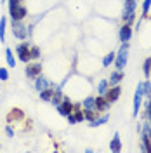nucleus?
<instances>
[{"label": "nucleus", "mask_w": 151, "mask_h": 153, "mask_svg": "<svg viewBox=\"0 0 151 153\" xmlns=\"http://www.w3.org/2000/svg\"><path fill=\"white\" fill-rule=\"evenodd\" d=\"M7 4H9L10 21H23L28 16V9L21 4V0H7Z\"/></svg>", "instance_id": "nucleus-1"}, {"label": "nucleus", "mask_w": 151, "mask_h": 153, "mask_svg": "<svg viewBox=\"0 0 151 153\" xmlns=\"http://www.w3.org/2000/svg\"><path fill=\"white\" fill-rule=\"evenodd\" d=\"M129 47H130V44L129 42H123L120 49H118V52H116V56H115V61L113 65L116 70H123V68L127 66V57H129Z\"/></svg>", "instance_id": "nucleus-2"}, {"label": "nucleus", "mask_w": 151, "mask_h": 153, "mask_svg": "<svg viewBox=\"0 0 151 153\" xmlns=\"http://www.w3.org/2000/svg\"><path fill=\"white\" fill-rule=\"evenodd\" d=\"M135 7H137V0H125V7H123L122 21L125 25H132L135 21Z\"/></svg>", "instance_id": "nucleus-3"}, {"label": "nucleus", "mask_w": 151, "mask_h": 153, "mask_svg": "<svg viewBox=\"0 0 151 153\" xmlns=\"http://www.w3.org/2000/svg\"><path fill=\"white\" fill-rule=\"evenodd\" d=\"M12 35L19 40H26L30 37V30L23 21H12Z\"/></svg>", "instance_id": "nucleus-4"}, {"label": "nucleus", "mask_w": 151, "mask_h": 153, "mask_svg": "<svg viewBox=\"0 0 151 153\" xmlns=\"http://www.w3.org/2000/svg\"><path fill=\"white\" fill-rule=\"evenodd\" d=\"M57 108V113L61 115V117H68L70 113H73V110H75V105L71 103V99L66 97V96H63V101L56 106Z\"/></svg>", "instance_id": "nucleus-5"}, {"label": "nucleus", "mask_w": 151, "mask_h": 153, "mask_svg": "<svg viewBox=\"0 0 151 153\" xmlns=\"http://www.w3.org/2000/svg\"><path fill=\"white\" fill-rule=\"evenodd\" d=\"M16 54H18L19 61H23V63H30V61H31V56H30V44L28 42L19 44L18 47H16Z\"/></svg>", "instance_id": "nucleus-6"}, {"label": "nucleus", "mask_w": 151, "mask_h": 153, "mask_svg": "<svg viewBox=\"0 0 151 153\" xmlns=\"http://www.w3.org/2000/svg\"><path fill=\"white\" fill-rule=\"evenodd\" d=\"M120 96H122V87L118 85H110L108 87V91L104 92V97L110 101V103H116L118 99H120Z\"/></svg>", "instance_id": "nucleus-7"}, {"label": "nucleus", "mask_w": 151, "mask_h": 153, "mask_svg": "<svg viewBox=\"0 0 151 153\" xmlns=\"http://www.w3.org/2000/svg\"><path fill=\"white\" fill-rule=\"evenodd\" d=\"M110 105H111V103H110L104 96L97 94V97H95V108H94V110L97 111V113H106V111L110 110Z\"/></svg>", "instance_id": "nucleus-8"}, {"label": "nucleus", "mask_w": 151, "mask_h": 153, "mask_svg": "<svg viewBox=\"0 0 151 153\" xmlns=\"http://www.w3.org/2000/svg\"><path fill=\"white\" fill-rule=\"evenodd\" d=\"M26 76L28 78H37L42 73V65L40 63H26Z\"/></svg>", "instance_id": "nucleus-9"}, {"label": "nucleus", "mask_w": 151, "mask_h": 153, "mask_svg": "<svg viewBox=\"0 0 151 153\" xmlns=\"http://www.w3.org/2000/svg\"><path fill=\"white\" fill-rule=\"evenodd\" d=\"M23 118H24V111L21 108H12L9 113H7V124L18 122V120H23Z\"/></svg>", "instance_id": "nucleus-10"}, {"label": "nucleus", "mask_w": 151, "mask_h": 153, "mask_svg": "<svg viewBox=\"0 0 151 153\" xmlns=\"http://www.w3.org/2000/svg\"><path fill=\"white\" fill-rule=\"evenodd\" d=\"M132 37V28H130V25H125L123 23V26L118 30V38H120V42H129Z\"/></svg>", "instance_id": "nucleus-11"}, {"label": "nucleus", "mask_w": 151, "mask_h": 153, "mask_svg": "<svg viewBox=\"0 0 151 153\" xmlns=\"http://www.w3.org/2000/svg\"><path fill=\"white\" fill-rule=\"evenodd\" d=\"M139 150L141 152H146V153H151V139L148 132L141 131V144H139Z\"/></svg>", "instance_id": "nucleus-12"}, {"label": "nucleus", "mask_w": 151, "mask_h": 153, "mask_svg": "<svg viewBox=\"0 0 151 153\" xmlns=\"http://www.w3.org/2000/svg\"><path fill=\"white\" fill-rule=\"evenodd\" d=\"M110 150L115 153L122 152V139H120V132H115L113 134V139H111V143H110Z\"/></svg>", "instance_id": "nucleus-13"}, {"label": "nucleus", "mask_w": 151, "mask_h": 153, "mask_svg": "<svg viewBox=\"0 0 151 153\" xmlns=\"http://www.w3.org/2000/svg\"><path fill=\"white\" fill-rule=\"evenodd\" d=\"M142 97H144V96H142L141 92H137V91H135V94H134V108H132V117H134V118L139 115V108H141Z\"/></svg>", "instance_id": "nucleus-14"}, {"label": "nucleus", "mask_w": 151, "mask_h": 153, "mask_svg": "<svg viewBox=\"0 0 151 153\" xmlns=\"http://www.w3.org/2000/svg\"><path fill=\"white\" fill-rule=\"evenodd\" d=\"M49 85H50V82H49L47 78L42 75V73H40V75L35 78V85H33V87H35V91H38V92H40L42 89H45V87H49Z\"/></svg>", "instance_id": "nucleus-15"}, {"label": "nucleus", "mask_w": 151, "mask_h": 153, "mask_svg": "<svg viewBox=\"0 0 151 153\" xmlns=\"http://www.w3.org/2000/svg\"><path fill=\"white\" fill-rule=\"evenodd\" d=\"M125 76L122 70H116V71H111V75L108 78V82H110V85H116V84H120L122 82V78Z\"/></svg>", "instance_id": "nucleus-16"}, {"label": "nucleus", "mask_w": 151, "mask_h": 153, "mask_svg": "<svg viewBox=\"0 0 151 153\" xmlns=\"http://www.w3.org/2000/svg\"><path fill=\"white\" fill-rule=\"evenodd\" d=\"M38 94H40V99H42V101L49 103V101L52 99V96H54V89L49 85V87H45V89H42V91H40Z\"/></svg>", "instance_id": "nucleus-17"}, {"label": "nucleus", "mask_w": 151, "mask_h": 153, "mask_svg": "<svg viewBox=\"0 0 151 153\" xmlns=\"http://www.w3.org/2000/svg\"><path fill=\"white\" fill-rule=\"evenodd\" d=\"M108 120H110V115H108V113H104L103 117H99V115H97L94 120H90V122H89V125H90V127H99V125L106 124Z\"/></svg>", "instance_id": "nucleus-18"}, {"label": "nucleus", "mask_w": 151, "mask_h": 153, "mask_svg": "<svg viewBox=\"0 0 151 153\" xmlns=\"http://www.w3.org/2000/svg\"><path fill=\"white\" fill-rule=\"evenodd\" d=\"M82 106H84L85 110H94V108H95V97H94V96L85 97L84 101H82Z\"/></svg>", "instance_id": "nucleus-19"}, {"label": "nucleus", "mask_w": 151, "mask_h": 153, "mask_svg": "<svg viewBox=\"0 0 151 153\" xmlns=\"http://www.w3.org/2000/svg\"><path fill=\"white\" fill-rule=\"evenodd\" d=\"M5 28H7V18H0V42H5Z\"/></svg>", "instance_id": "nucleus-20"}, {"label": "nucleus", "mask_w": 151, "mask_h": 153, "mask_svg": "<svg viewBox=\"0 0 151 153\" xmlns=\"http://www.w3.org/2000/svg\"><path fill=\"white\" fill-rule=\"evenodd\" d=\"M5 59H7V66L9 68H16V59L10 49H5Z\"/></svg>", "instance_id": "nucleus-21"}, {"label": "nucleus", "mask_w": 151, "mask_h": 153, "mask_svg": "<svg viewBox=\"0 0 151 153\" xmlns=\"http://www.w3.org/2000/svg\"><path fill=\"white\" fill-rule=\"evenodd\" d=\"M142 71H144V76L150 78L151 76V57H146L144 63H142Z\"/></svg>", "instance_id": "nucleus-22"}, {"label": "nucleus", "mask_w": 151, "mask_h": 153, "mask_svg": "<svg viewBox=\"0 0 151 153\" xmlns=\"http://www.w3.org/2000/svg\"><path fill=\"white\" fill-rule=\"evenodd\" d=\"M115 56H116V52H108L106 56H104V59H103V66L104 68H108L110 65H113V61H115Z\"/></svg>", "instance_id": "nucleus-23"}, {"label": "nucleus", "mask_w": 151, "mask_h": 153, "mask_svg": "<svg viewBox=\"0 0 151 153\" xmlns=\"http://www.w3.org/2000/svg\"><path fill=\"white\" fill-rule=\"evenodd\" d=\"M150 9H151V0H144V2H142V10H141V19L148 18Z\"/></svg>", "instance_id": "nucleus-24"}, {"label": "nucleus", "mask_w": 151, "mask_h": 153, "mask_svg": "<svg viewBox=\"0 0 151 153\" xmlns=\"http://www.w3.org/2000/svg\"><path fill=\"white\" fill-rule=\"evenodd\" d=\"M30 56H31V59H33V61L40 59V56H42L40 47H37V45H30Z\"/></svg>", "instance_id": "nucleus-25"}, {"label": "nucleus", "mask_w": 151, "mask_h": 153, "mask_svg": "<svg viewBox=\"0 0 151 153\" xmlns=\"http://www.w3.org/2000/svg\"><path fill=\"white\" fill-rule=\"evenodd\" d=\"M108 87H110V82H108V80H101V82L97 84V94L104 96V92L108 91Z\"/></svg>", "instance_id": "nucleus-26"}, {"label": "nucleus", "mask_w": 151, "mask_h": 153, "mask_svg": "<svg viewBox=\"0 0 151 153\" xmlns=\"http://www.w3.org/2000/svg\"><path fill=\"white\" fill-rule=\"evenodd\" d=\"M97 111H95V110H85L84 108V117H85V120H87V122H90V120H94L95 117H97Z\"/></svg>", "instance_id": "nucleus-27"}, {"label": "nucleus", "mask_w": 151, "mask_h": 153, "mask_svg": "<svg viewBox=\"0 0 151 153\" xmlns=\"http://www.w3.org/2000/svg\"><path fill=\"white\" fill-rule=\"evenodd\" d=\"M141 91H142V96H150L151 94V82L150 80L141 82Z\"/></svg>", "instance_id": "nucleus-28"}, {"label": "nucleus", "mask_w": 151, "mask_h": 153, "mask_svg": "<svg viewBox=\"0 0 151 153\" xmlns=\"http://www.w3.org/2000/svg\"><path fill=\"white\" fill-rule=\"evenodd\" d=\"M150 99H148V103H146V111H144V117L148 118V122L151 124V94L148 96Z\"/></svg>", "instance_id": "nucleus-29"}, {"label": "nucleus", "mask_w": 151, "mask_h": 153, "mask_svg": "<svg viewBox=\"0 0 151 153\" xmlns=\"http://www.w3.org/2000/svg\"><path fill=\"white\" fill-rule=\"evenodd\" d=\"M0 80L2 82H7L9 80V70L4 66H0Z\"/></svg>", "instance_id": "nucleus-30"}, {"label": "nucleus", "mask_w": 151, "mask_h": 153, "mask_svg": "<svg viewBox=\"0 0 151 153\" xmlns=\"http://www.w3.org/2000/svg\"><path fill=\"white\" fill-rule=\"evenodd\" d=\"M5 136H7V137H14V129H12L10 124L5 125Z\"/></svg>", "instance_id": "nucleus-31"}, {"label": "nucleus", "mask_w": 151, "mask_h": 153, "mask_svg": "<svg viewBox=\"0 0 151 153\" xmlns=\"http://www.w3.org/2000/svg\"><path fill=\"white\" fill-rule=\"evenodd\" d=\"M2 2H7V0H2Z\"/></svg>", "instance_id": "nucleus-32"}]
</instances>
